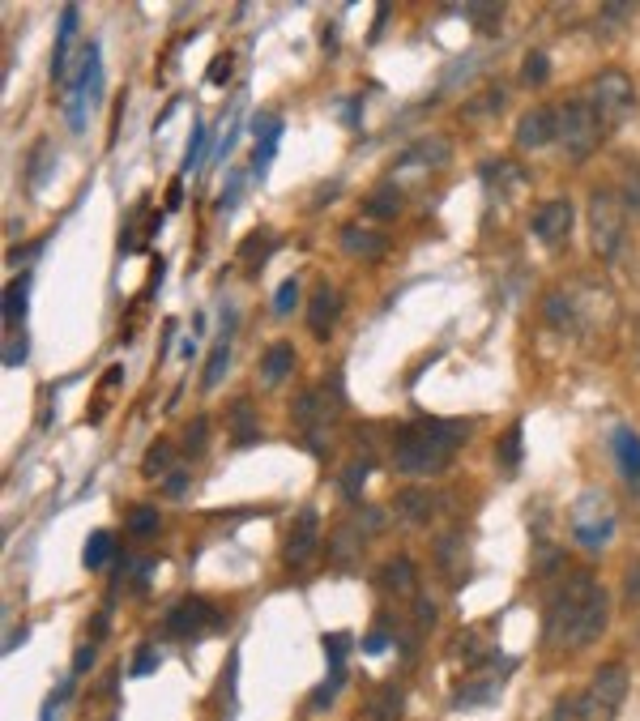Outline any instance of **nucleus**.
Listing matches in <instances>:
<instances>
[{
	"instance_id": "obj_1",
	"label": "nucleus",
	"mask_w": 640,
	"mask_h": 721,
	"mask_svg": "<svg viewBox=\"0 0 640 721\" xmlns=\"http://www.w3.org/2000/svg\"><path fill=\"white\" fill-rule=\"evenodd\" d=\"M470 423H453V419H419L402 427V436L393 444V461L402 474H440L453 453L466 444Z\"/></svg>"
},
{
	"instance_id": "obj_2",
	"label": "nucleus",
	"mask_w": 640,
	"mask_h": 721,
	"mask_svg": "<svg viewBox=\"0 0 640 721\" xmlns=\"http://www.w3.org/2000/svg\"><path fill=\"white\" fill-rule=\"evenodd\" d=\"M623 696H628V666H602L594 683H589V692L576 700V721H615Z\"/></svg>"
},
{
	"instance_id": "obj_3",
	"label": "nucleus",
	"mask_w": 640,
	"mask_h": 721,
	"mask_svg": "<svg viewBox=\"0 0 640 721\" xmlns=\"http://www.w3.org/2000/svg\"><path fill=\"white\" fill-rule=\"evenodd\" d=\"M623 222H628V210H623L619 192H611V188H594V192H589V239H594L598 256H615L619 252Z\"/></svg>"
},
{
	"instance_id": "obj_4",
	"label": "nucleus",
	"mask_w": 640,
	"mask_h": 721,
	"mask_svg": "<svg viewBox=\"0 0 640 721\" xmlns=\"http://www.w3.org/2000/svg\"><path fill=\"white\" fill-rule=\"evenodd\" d=\"M594 589H598V581H594V576H589L585 568H576L568 581L559 585V594H555L551 611H547V640H551V645H564L568 628L576 623V615L585 611V602L594 598Z\"/></svg>"
},
{
	"instance_id": "obj_5",
	"label": "nucleus",
	"mask_w": 640,
	"mask_h": 721,
	"mask_svg": "<svg viewBox=\"0 0 640 721\" xmlns=\"http://www.w3.org/2000/svg\"><path fill=\"white\" fill-rule=\"evenodd\" d=\"M589 107L598 111V120L602 128H615L632 116V107H636V86H632V77L628 73H619V69H606L594 90H589Z\"/></svg>"
},
{
	"instance_id": "obj_6",
	"label": "nucleus",
	"mask_w": 640,
	"mask_h": 721,
	"mask_svg": "<svg viewBox=\"0 0 640 721\" xmlns=\"http://www.w3.org/2000/svg\"><path fill=\"white\" fill-rule=\"evenodd\" d=\"M572 534H576V542H581V547H589V551L606 547V542H611V534H615V508H611V500H606V495L585 491L581 500L572 504Z\"/></svg>"
},
{
	"instance_id": "obj_7",
	"label": "nucleus",
	"mask_w": 640,
	"mask_h": 721,
	"mask_svg": "<svg viewBox=\"0 0 640 721\" xmlns=\"http://www.w3.org/2000/svg\"><path fill=\"white\" fill-rule=\"evenodd\" d=\"M559 141H564V150L576 163L594 154V146L602 141V120H598V111L589 107V99H576L559 111Z\"/></svg>"
},
{
	"instance_id": "obj_8",
	"label": "nucleus",
	"mask_w": 640,
	"mask_h": 721,
	"mask_svg": "<svg viewBox=\"0 0 640 721\" xmlns=\"http://www.w3.org/2000/svg\"><path fill=\"white\" fill-rule=\"evenodd\" d=\"M342 380L338 376H329V384H316V389H308L295 402V423L308 431V436H325V431L333 427V419L342 414Z\"/></svg>"
},
{
	"instance_id": "obj_9",
	"label": "nucleus",
	"mask_w": 640,
	"mask_h": 721,
	"mask_svg": "<svg viewBox=\"0 0 640 721\" xmlns=\"http://www.w3.org/2000/svg\"><path fill=\"white\" fill-rule=\"evenodd\" d=\"M606 623H611V598H606V589L598 585V589H594V598L585 602V611L576 615V623L568 628L564 645H568V649H585V645H594V640L606 632Z\"/></svg>"
},
{
	"instance_id": "obj_10",
	"label": "nucleus",
	"mask_w": 640,
	"mask_h": 721,
	"mask_svg": "<svg viewBox=\"0 0 640 721\" xmlns=\"http://www.w3.org/2000/svg\"><path fill=\"white\" fill-rule=\"evenodd\" d=\"M320 547V521H316V508H303L299 512V521H295V530L291 538H286V564L291 568H303L308 559L316 555Z\"/></svg>"
},
{
	"instance_id": "obj_11",
	"label": "nucleus",
	"mask_w": 640,
	"mask_h": 721,
	"mask_svg": "<svg viewBox=\"0 0 640 721\" xmlns=\"http://www.w3.org/2000/svg\"><path fill=\"white\" fill-rule=\"evenodd\" d=\"M559 137V116L551 107H534V111H525V116L517 120V146L521 150H538V146H547V141Z\"/></svg>"
},
{
	"instance_id": "obj_12",
	"label": "nucleus",
	"mask_w": 640,
	"mask_h": 721,
	"mask_svg": "<svg viewBox=\"0 0 640 721\" xmlns=\"http://www.w3.org/2000/svg\"><path fill=\"white\" fill-rule=\"evenodd\" d=\"M568 231H572V201H568V197L538 205V214H534V235L542 239V244H564Z\"/></svg>"
},
{
	"instance_id": "obj_13",
	"label": "nucleus",
	"mask_w": 640,
	"mask_h": 721,
	"mask_svg": "<svg viewBox=\"0 0 640 721\" xmlns=\"http://www.w3.org/2000/svg\"><path fill=\"white\" fill-rule=\"evenodd\" d=\"M338 316H342V299H338V291H333L329 282H320V286H316V295H312V303H308V325H312L316 338H329L333 325H338Z\"/></svg>"
},
{
	"instance_id": "obj_14",
	"label": "nucleus",
	"mask_w": 640,
	"mask_h": 721,
	"mask_svg": "<svg viewBox=\"0 0 640 721\" xmlns=\"http://www.w3.org/2000/svg\"><path fill=\"white\" fill-rule=\"evenodd\" d=\"M363 525H359V517L355 521H342L338 530H333V538H329V559L338 568H355V559L363 555Z\"/></svg>"
},
{
	"instance_id": "obj_15",
	"label": "nucleus",
	"mask_w": 640,
	"mask_h": 721,
	"mask_svg": "<svg viewBox=\"0 0 640 721\" xmlns=\"http://www.w3.org/2000/svg\"><path fill=\"white\" fill-rule=\"evenodd\" d=\"M393 508L402 512L410 525H427L431 517H436V508H440V495L427 491V487H406V491H397Z\"/></svg>"
},
{
	"instance_id": "obj_16",
	"label": "nucleus",
	"mask_w": 640,
	"mask_h": 721,
	"mask_svg": "<svg viewBox=\"0 0 640 721\" xmlns=\"http://www.w3.org/2000/svg\"><path fill=\"white\" fill-rule=\"evenodd\" d=\"M218 615L205 606L201 598H188V602H180L175 611L167 615V632H175V636H197L205 623H214Z\"/></svg>"
},
{
	"instance_id": "obj_17",
	"label": "nucleus",
	"mask_w": 640,
	"mask_h": 721,
	"mask_svg": "<svg viewBox=\"0 0 640 721\" xmlns=\"http://www.w3.org/2000/svg\"><path fill=\"white\" fill-rule=\"evenodd\" d=\"M342 248L350 256H359V261H380L389 239H384V231H367L359 222H350V227H342Z\"/></svg>"
},
{
	"instance_id": "obj_18",
	"label": "nucleus",
	"mask_w": 640,
	"mask_h": 721,
	"mask_svg": "<svg viewBox=\"0 0 640 721\" xmlns=\"http://www.w3.org/2000/svg\"><path fill=\"white\" fill-rule=\"evenodd\" d=\"M380 589L384 594H393V598H410L414 589H419V572H414V564L406 555H397V559H389V564L380 568Z\"/></svg>"
},
{
	"instance_id": "obj_19",
	"label": "nucleus",
	"mask_w": 640,
	"mask_h": 721,
	"mask_svg": "<svg viewBox=\"0 0 640 721\" xmlns=\"http://www.w3.org/2000/svg\"><path fill=\"white\" fill-rule=\"evenodd\" d=\"M278 137H282V120L278 116H265L261 124H256V154H252V175L256 180H265L269 158H274V150H278Z\"/></svg>"
},
{
	"instance_id": "obj_20",
	"label": "nucleus",
	"mask_w": 640,
	"mask_h": 721,
	"mask_svg": "<svg viewBox=\"0 0 640 721\" xmlns=\"http://www.w3.org/2000/svg\"><path fill=\"white\" fill-rule=\"evenodd\" d=\"M453 158V146L444 137H423L402 154V167H444Z\"/></svg>"
},
{
	"instance_id": "obj_21",
	"label": "nucleus",
	"mask_w": 640,
	"mask_h": 721,
	"mask_svg": "<svg viewBox=\"0 0 640 721\" xmlns=\"http://www.w3.org/2000/svg\"><path fill=\"white\" fill-rule=\"evenodd\" d=\"M611 444H615V461H619L623 478H628L632 487H640V436L632 427H619Z\"/></svg>"
},
{
	"instance_id": "obj_22",
	"label": "nucleus",
	"mask_w": 640,
	"mask_h": 721,
	"mask_svg": "<svg viewBox=\"0 0 640 721\" xmlns=\"http://www.w3.org/2000/svg\"><path fill=\"white\" fill-rule=\"evenodd\" d=\"M436 564L448 581H457V576H466V542L461 534H440L436 538Z\"/></svg>"
},
{
	"instance_id": "obj_23",
	"label": "nucleus",
	"mask_w": 640,
	"mask_h": 721,
	"mask_svg": "<svg viewBox=\"0 0 640 721\" xmlns=\"http://www.w3.org/2000/svg\"><path fill=\"white\" fill-rule=\"evenodd\" d=\"M542 312H547V320L559 333H576V325H581V316H576V299L568 291H551L547 303H542Z\"/></svg>"
},
{
	"instance_id": "obj_24",
	"label": "nucleus",
	"mask_w": 640,
	"mask_h": 721,
	"mask_svg": "<svg viewBox=\"0 0 640 721\" xmlns=\"http://www.w3.org/2000/svg\"><path fill=\"white\" fill-rule=\"evenodd\" d=\"M231 325H235V312L227 320V329H222L218 346L210 350V363H205V376H201V389H218V380L227 376V363H231Z\"/></svg>"
},
{
	"instance_id": "obj_25",
	"label": "nucleus",
	"mask_w": 640,
	"mask_h": 721,
	"mask_svg": "<svg viewBox=\"0 0 640 721\" xmlns=\"http://www.w3.org/2000/svg\"><path fill=\"white\" fill-rule=\"evenodd\" d=\"M291 367H295L291 342H274V346L265 350V359H261V380H265V384H278V380L291 376Z\"/></svg>"
},
{
	"instance_id": "obj_26",
	"label": "nucleus",
	"mask_w": 640,
	"mask_h": 721,
	"mask_svg": "<svg viewBox=\"0 0 640 721\" xmlns=\"http://www.w3.org/2000/svg\"><path fill=\"white\" fill-rule=\"evenodd\" d=\"M363 210L372 214V218H380V222H389V218L402 214V192H397V184H380V188L367 192Z\"/></svg>"
},
{
	"instance_id": "obj_27",
	"label": "nucleus",
	"mask_w": 640,
	"mask_h": 721,
	"mask_svg": "<svg viewBox=\"0 0 640 721\" xmlns=\"http://www.w3.org/2000/svg\"><path fill=\"white\" fill-rule=\"evenodd\" d=\"M402 717V687L384 683L380 692L367 700V721H397Z\"/></svg>"
},
{
	"instance_id": "obj_28",
	"label": "nucleus",
	"mask_w": 640,
	"mask_h": 721,
	"mask_svg": "<svg viewBox=\"0 0 640 721\" xmlns=\"http://www.w3.org/2000/svg\"><path fill=\"white\" fill-rule=\"evenodd\" d=\"M619 201H623V210L640 214V163L623 167V175H619Z\"/></svg>"
},
{
	"instance_id": "obj_29",
	"label": "nucleus",
	"mask_w": 640,
	"mask_h": 721,
	"mask_svg": "<svg viewBox=\"0 0 640 721\" xmlns=\"http://www.w3.org/2000/svg\"><path fill=\"white\" fill-rule=\"evenodd\" d=\"M500 687H504V679H483V683H470V687H461L453 704H457V709H461V704H487V700H495V696H500Z\"/></svg>"
},
{
	"instance_id": "obj_30",
	"label": "nucleus",
	"mask_w": 640,
	"mask_h": 721,
	"mask_svg": "<svg viewBox=\"0 0 640 721\" xmlns=\"http://www.w3.org/2000/svg\"><path fill=\"white\" fill-rule=\"evenodd\" d=\"M205 444H210V419L201 414V419H192V427L184 431V453H188V457H201Z\"/></svg>"
},
{
	"instance_id": "obj_31",
	"label": "nucleus",
	"mask_w": 640,
	"mask_h": 721,
	"mask_svg": "<svg viewBox=\"0 0 640 721\" xmlns=\"http://www.w3.org/2000/svg\"><path fill=\"white\" fill-rule=\"evenodd\" d=\"M367 461H350L346 466V474H342V495L346 500H359V491H363V483H367Z\"/></svg>"
},
{
	"instance_id": "obj_32",
	"label": "nucleus",
	"mask_w": 640,
	"mask_h": 721,
	"mask_svg": "<svg viewBox=\"0 0 640 721\" xmlns=\"http://www.w3.org/2000/svg\"><path fill=\"white\" fill-rule=\"evenodd\" d=\"M231 427H235V444H252L261 431H256V423L248 419V402H239L235 410H231Z\"/></svg>"
},
{
	"instance_id": "obj_33",
	"label": "nucleus",
	"mask_w": 640,
	"mask_h": 721,
	"mask_svg": "<svg viewBox=\"0 0 640 721\" xmlns=\"http://www.w3.org/2000/svg\"><path fill=\"white\" fill-rule=\"evenodd\" d=\"M547 73H551V64H547V56H542V52L525 56V64H521V82L525 86H542V82H547Z\"/></svg>"
},
{
	"instance_id": "obj_34",
	"label": "nucleus",
	"mask_w": 640,
	"mask_h": 721,
	"mask_svg": "<svg viewBox=\"0 0 640 721\" xmlns=\"http://www.w3.org/2000/svg\"><path fill=\"white\" fill-rule=\"evenodd\" d=\"M107 555H111V534H90L86 542V568H103L107 564Z\"/></svg>"
},
{
	"instance_id": "obj_35",
	"label": "nucleus",
	"mask_w": 640,
	"mask_h": 721,
	"mask_svg": "<svg viewBox=\"0 0 640 721\" xmlns=\"http://www.w3.org/2000/svg\"><path fill=\"white\" fill-rule=\"evenodd\" d=\"M466 18L478 22V30H500V18H504V5H470Z\"/></svg>"
},
{
	"instance_id": "obj_36",
	"label": "nucleus",
	"mask_w": 640,
	"mask_h": 721,
	"mask_svg": "<svg viewBox=\"0 0 640 721\" xmlns=\"http://www.w3.org/2000/svg\"><path fill=\"white\" fill-rule=\"evenodd\" d=\"M500 107H504V90H487L483 99L466 103V116H470V120H478V116H495Z\"/></svg>"
},
{
	"instance_id": "obj_37",
	"label": "nucleus",
	"mask_w": 640,
	"mask_h": 721,
	"mask_svg": "<svg viewBox=\"0 0 640 721\" xmlns=\"http://www.w3.org/2000/svg\"><path fill=\"white\" fill-rule=\"evenodd\" d=\"M167 466H171V444L158 440V444L150 448V453H146V474H150V478H163V474H167Z\"/></svg>"
},
{
	"instance_id": "obj_38",
	"label": "nucleus",
	"mask_w": 640,
	"mask_h": 721,
	"mask_svg": "<svg viewBox=\"0 0 640 721\" xmlns=\"http://www.w3.org/2000/svg\"><path fill=\"white\" fill-rule=\"evenodd\" d=\"M457 640H461V645H453V658H466V662H478V658H487V653H491V649H487V645H483V640H478L474 632H466V636H457Z\"/></svg>"
},
{
	"instance_id": "obj_39",
	"label": "nucleus",
	"mask_w": 640,
	"mask_h": 721,
	"mask_svg": "<svg viewBox=\"0 0 640 721\" xmlns=\"http://www.w3.org/2000/svg\"><path fill=\"white\" fill-rule=\"evenodd\" d=\"M26 316V282H18V286H9L5 291V320L13 325V320H22Z\"/></svg>"
},
{
	"instance_id": "obj_40",
	"label": "nucleus",
	"mask_w": 640,
	"mask_h": 721,
	"mask_svg": "<svg viewBox=\"0 0 640 721\" xmlns=\"http://www.w3.org/2000/svg\"><path fill=\"white\" fill-rule=\"evenodd\" d=\"M128 530H133L137 538H141V534H154V530H158V512H154V508H133V512H128Z\"/></svg>"
},
{
	"instance_id": "obj_41",
	"label": "nucleus",
	"mask_w": 640,
	"mask_h": 721,
	"mask_svg": "<svg viewBox=\"0 0 640 721\" xmlns=\"http://www.w3.org/2000/svg\"><path fill=\"white\" fill-rule=\"evenodd\" d=\"M295 308H299V282L291 278V282H282V286H278L274 312H278V316H286V312H295Z\"/></svg>"
},
{
	"instance_id": "obj_42",
	"label": "nucleus",
	"mask_w": 640,
	"mask_h": 721,
	"mask_svg": "<svg viewBox=\"0 0 640 721\" xmlns=\"http://www.w3.org/2000/svg\"><path fill=\"white\" fill-rule=\"evenodd\" d=\"M500 461L508 466V474L517 470V461H521V427H512L508 436H504V448H500Z\"/></svg>"
},
{
	"instance_id": "obj_43",
	"label": "nucleus",
	"mask_w": 640,
	"mask_h": 721,
	"mask_svg": "<svg viewBox=\"0 0 640 721\" xmlns=\"http://www.w3.org/2000/svg\"><path fill=\"white\" fill-rule=\"evenodd\" d=\"M205 137H210V128H205V124L192 128V146H188L184 167H197V163H201V154H205Z\"/></svg>"
},
{
	"instance_id": "obj_44",
	"label": "nucleus",
	"mask_w": 640,
	"mask_h": 721,
	"mask_svg": "<svg viewBox=\"0 0 640 721\" xmlns=\"http://www.w3.org/2000/svg\"><path fill=\"white\" fill-rule=\"evenodd\" d=\"M346 640H350V636H342V632L325 636V649H329V658H333V670H342V658H346Z\"/></svg>"
},
{
	"instance_id": "obj_45",
	"label": "nucleus",
	"mask_w": 640,
	"mask_h": 721,
	"mask_svg": "<svg viewBox=\"0 0 640 721\" xmlns=\"http://www.w3.org/2000/svg\"><path fill=\"white\" fill-rule=\"evenodd\" d=\"M30 163H35V167H30V188H39L43 184V167H47V141H39V146H35V158H30Z\"/></svg>"
},
{
	"instance_id": "obj_46",
	"label": "nucleus",
	"mask_w": 640,
	"mask_h": 721,
	"mask_svg": "<svg viewBox=\"0 0 640 721\" xmlns=\"http://www.w3.org/2000/svg\"><path fill=\"white\" fill-rule=\"evenodd\" d=\"M623 594H628V602H640V559L628 568V576H623Z\"/></svg>"
},
{
	"instance_id": "obj_47",
	"label": "nucleus",
	"mask_w": 640,
	"mask_h": 721,
	"mask_svg": "<svg viewBox=\"0 0 640 721\" xmlns=\"http://www.w3.org/2000/svg\"><path fill=\"white\" fill-rule=\"evenodd\" d=\"M414 619H419V628H431V623H436V606H431L427 598H419L414 602Z\"/></svg>"
},
{
	"instance_id": "obj_48",
	"label": "nucleus",
	"mask_w": 640,
	"mask_h": 721,
	"mask_svg": "<svg viewBox=\"0 0 640 721\" xmlns=\"http://www.w3.org/2000/svg\"><path fill=\"white\" fill-rule=\"evenodd\" d=\"M154 666H158V653H154V649H141L137 662H133V675H150Z\"/></svg>"
},
{
	"instance_id": "obj_49",
	"label": "nucleus",
	"mask_w": 640,
	"mask_h": 721,
	"mask_svg": "<svg viewBox=\"0 0 640 721\" xmlns=\"http://www.w3.org/2000/svg\"><path fill=\"white\" fill-rule=\"evenodd\" d=\"M227 77H231V56H218L210 64V82H227Z\"/></svg>"
},
{
	"instance_id": "obj_50",
	"label": "nucleus",
	"mask_w": 640,
	"mask_h": 721,
	"mask_svg": "<svg viewBox=\"0 0 640 721\" xmlns=\"http://www.w3.org/2000/svg\"><path fill=\"white\" fill-rule=\"evenodd\" d=\"M184 491H188V470L171 474V478H167V495H184Z\"/></svg>"
},
{
	"instance_id": "obj_51",
	"label": "nucleus",
	"mask_w": 640,
	"mask_h": 721,
	"mask_svg": "<svg viewBox=\"0 0 640 721\" xmlns=\"http://www.w3.org/2000/svg\"><path fill=\"white\" fill-rule=\"evenodd\" d=\"M363 649H367V653H380V649H384V632H380V628H376V632H367Z\"/></svg>"
},
{
	"instance_id": "obj_52",
	"label": "nucleus",
	"mask_w": 640,
	"mask_h": 721,
	"mask_svg": "<svg viewBox=\"0 0 640 721\" xmlns=\"http://www.w3.org/2000/svg\"><path fill=\"white\" fill-rule=\"evenodd\" d=\"M90 662H94V649H90V645H86V649H77V658H73V666H77V670H86Z\"/></svg>"
}]
</instances>
